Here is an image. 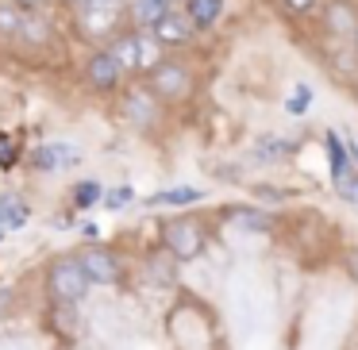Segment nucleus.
Masks as SVG:
<instances>
[{
  "label": "nucleus",
  "mask_w": 358,
  "mask_h": 350,
  "mask_svg": "<svg viewBox=\"0 0 358 350\" xmlns=\"http://www.w3.org/2000/svg\"><path fill=\"white\" fill-rule=\"evenodd\" d=\"M108 50L116 54V62L124 66V73H150L162 62V43L155 39V31H124L108 43Z\"/></svg>",
  "instance_id": "obj_1"
},
{
  "label": "nucleus",
  "mask_w": 358,
  "mask_h": 350,
  "mask_svg": "<svg viewBox=\"0 0 358 350\" xmlns=\"http://www.w3.org/2000/svg\"><path fill=\"white\" fill-rule=\"evenodd\" d=\"M162 247L178 265L196 262V258L208 250V231H204V224L193 216H173L162 224Z\"/></svg>",
  "instance_id": "obj_2"
},
{
  "label": "nucleus",
  "mask_w": 358,
  "mask_h": 350,
  "mask_svg": "<svg viewBox=\"0 0 358 350\" xmlns=\"http://www.w3.org/2000/svg\"><path fill=\"white\" fill-rule=\"evenodd\" d=\"M47 289L55 300L62 304H81L89 296V289H93V277L85 273V265H81L78 254H58L55 262L47 265Z\"/></svg>",
  "instance_id": "obj_3"
},
{
  "label": "nucleus",
  "mask_w": 358,
  "mask_h": 350,
  "mask_svg": "<svg viewBox=\"0 0 358 350\" xmlns=\"http://www.w3.org/2000/svg\"><path fill=\"white\" fill-rule=\"evenodd\" d=\"M147 89L162 104H178V101H185L189 89H193V73H189V66L178 62V58H162V62L147 73Z\"/></svg>",
  "instance_id": "obj_4"
},
{
  "label": "nucleus",
  "mask_w": 358,
  "mask_h": 350,
  "mask_svg": "<svg viewBox=\"0 0 358 350\" xmlns=\"http://www.w3.org/2000/svg\"><path fill=\"white\" fill-rule=\"evenodd\" d=\"M78 258H81V265H85V273L93 277V285H120V281H124V262H120L116 250L93 242V247H81Z\"/></svg>",
  "instance_id": "obj_5"
},
{
  "label": "nucleus",
  "mask_w": 358,
  "mask_h": 350,
  "mask_svg": "<svg viewBox=\"0 0 358 350\" xmlns=\"http://www.w3.org/2000/svg\"><path fill=\"white\" fill-rule=\"evenodd\" d=\"M120 112H124V119L131 127H139V131H150V127L158 124V112H162V101H158L155 93H150L147 85H135L124 93V101H120Z\"/></svg>",
  "instance_id": "obj_6"
},
{
  "label": "nucleus",
  "mask_w": 358,
  "mask_h": 350,
  "mask_svg": "<svg viewBox=\"0 0 358 350\" xmlns=\"http://www.w3.org/2000/svg\"><path fill=\"white\" fill-rule=\"evenodd\" d=\"M85 78H89V89H93V93H116L120 81H124V66H120L116 54L104 47V50H93V54H89Z\"/></svg>",
  "instance_id": "obj_7"
},
{
  "label": "nucleus",
  "mask_w": 358,
  "mask_h": 350,
  "mask_svg": "<svg viewBox=\"0 0 358 350\" xmlns=\"http://www.w3.org/2000/svg\"><path fill=\"white\" fill-rule=\"evenodd\" d=\"M320 20H324V31L335 43L358 39V4H350V0H327Z\"/></svg>",
  "instance_id": "obj_8"
},
{
  "label": "nucleus",
  "mask_w": 358,
  "mask_h": 350,
  "mask_svg": "<svg viewBox=\"0 0 358 350\" xmlns=\"http://www.w3.org/2000/svg\"><path fill=\"white\" fill-rule=\"evenodd\" d=\"M150 31H155V39L162 43L166 50H181V47H189V43L196 39V31H201V27L189 20L185 8H173L170 16H166L162 24H155Z\"/></svg>",
  "instance_id": "obj_9"
},
{
  "label": "nucleus",
  "mask_w": 358,
  "mask_h": 350,
  "mask_svg": "<svg viewBox=\"0 0 358 350\" xmlns=\"http://www.w3.org/2000/svg\"><path fill=\"white\" fill-rule=\"evenodd\" d=\"M81 162V150L73 143H43L39 150L31 154V166L39 173H58V170H70V166Z\"/></svg>",
  "instance_id": "obj_10"
},
{
  "label": "nucleus",
  "mask_w": 358,
  "mask_h": 350,
  "mask_svg": "<svg viewBox=\"0 0 358 350\" xmlns=\"http://www.w3.org/2000/svg\"><path fill=\"white\" fill-rule=\"evenodd\" d=\"M178 8V0H131V24L150 31L155 24H162L170 12Z\"/></svg>",
  "instance_id": "obj_11"
},
{
  "label": "nucleus",
  "mask_w": 358,
  "mask_h": 350,
  "mask_svg": "<svg viewBox=\"0 0 358 350\" xmlns=\"http://www.w3.org/2000/svg\"><path fill=\"white\" fill-rule=\"evenodd\" d=\"M331 173H335V189H339L343 200L358 204V162L355 158H339V162H331Z\"/></svg>",
  "instance_id": "obj_12"
},
{
  "label": "nucleus",
  "mask_w": 358,
  "mask_h": 350,
  "mask_svg": "<svg viewBox=\"0 0 358 350\" xmlns=\"http://www.w3.org/2000/svg\"><path fill=\"white\" fill-rule=\"evenodd\" d=\"M224 219H231L235 227H243V231H270V216H266L262 208H250V204H231V208H224Z\"/></svg>",
  "instance_id": "obj_13"
},
{
  "label": "nucleus",
  "mask_w": 358,
  "mask_h": 350,
  "mask_svg": "<svg viewBox=\"0 0 358 350\" xmlns=\"http://www.w3.org/2000/svg\"><path fill=\"white\" fill-rule=\"evenodd\" d=\"M289 150H293V147H289L285 139H278V135H258L255 147H250V154H255V162L273 166V162H285Z\"/></svg>",
  "instance_id": "obj_14"
},
{
  "label": "nucleus",
  "mask_w": 358,
  "mask_h": 350,
  "mask_svg": "<svg viewBox=\"0 0 358 350\" xmlns=\"http://www.w3.org/2000/svg\"><path fill=\"white\" fill-rule=\"evenodd\" d=\"M185 12L201 31H208V27L224 16V0H185Z\"/></svg>",
  "instance_id": "obj_15"
},
{
  "label": "nucleus",
  "mask_w": 358,
  "mask_h": 350,
  "mask_svg": "<svg viewBox=\"0 0 358 350\" xmlns=\"http://www.w3.org/2000/svg\"><path fill=\"white\" fill-rule=\"evenodd\" d=\"M0 224L4 227H24L27 224V204L20 196H0Z\"/></svg>",
  "instance_id": "obj_16"
},
{
  "label": "nucleus",
  "mask_w": 358,
  "mask_h": 350,
  "mask_svg": "<svg viewBox=\"0 0 358 350\" xmlns=\"http://www.w3.org/2000/svg\"><path fill=\"white\" fill-rule=\"evenodd\" d=\"M201 196H204L201 189L178 185V189H166V193H155V196H150V204H155V208H158V204H196Z\"/></svg>",
  "instance_id": "obj_17"
},
{
  "label": "nucleus",
  "mask_w": 358,
  "mask_h": 350,
  "mask_svg": "<svg viewBox=\"0 0 358 350\" xmlns=\"http://www.w3.org/2000/svg\"><path fill=\"white\" fill-rule=\"evenodd\" d=\"M20 35H24L27 43H47L50 24H47V20H39L35 12H27V8H24V27H20Z\"/></svg>",
  "instance_id": "obj_18"
},
{
  "label": "nucleus",
  "mask_w": 358,
  "mask_h": 350,
  "mask_svg": "<svg viewBox=\"0 0 358 350\" xmlns=\"http://www.w3.org/2000/svg\"><path fill=\"white\" fill-rule=\"evenodd\" d=\"M96 200H104V189L96 181H81L73 185V208H93Z\"/></svg>",
  "instance_id": "obj_19"
},
{
  "label": "nucleus",
  "mask_w": 358,
  "mask_h": 350,
  "mask_svg": "<svg viewBox=\"0 0 358 350\" xmlns=\"http://www.w3.org/2000/svg\"><path fill=\"white\" fill-rule=\"evenodd\" d=\"M24 27V8L20 4H0V35H20Z\"/></svg>",
  "instance_id": "obj_20"
},
{
  "label": "nucleus",
  "mask_w": 358,
  "mask_h": 350,
  "mask_svg": "<svg viewBox=\"0 0 358 350\" xmlns=\"http://www.w3.org/2000/svg\"><path fill=\"white\" fill-rule=\"evenodd\" d=\"M308 101H312V93H308V85H296V93H293V101H285V108H289V112H304V108H308Z\"/></svg>",
  "instance_id": "obj_21"
},
{
  "label": "nucleus",
  "mask_w": 358,
  "mask_h": 350,
  "mask_svg": "<svg viewBox=\"0 0 358 350\" xmlns=\"http://www.w3.org/2000/svg\"><path fill=\"white\" fill-rule=\"evenodd\" d=\"M281 4H285L293 16H308V12L316 8V0H281Z\"/></svg>",
  "instance_id": "obj_22"
},
{
  "label": "nucleus",
  "mask_w": 358,
  "mask_h": 350,
  "mask_svg": "<svg viewBox=\"0 0 358 350\" xmlns=\"http://www.w3.org/2000/svg\"><path fill=\"white\" fill-rule=\"evenodd\" d=\"M127 200H131V189H127V185H120L116 193L104 196V204H108V208H120V204H127Z\"/></svg>",
  "instance_id": "obj_23"
},
{
  "label": "nucleus",
  "mask_w": 358,
  "mask_h": 350,
  "mask_svg": "<svg viewBox=\"0 0 358 350\" xmlns=\"http://www.w3.org/2000/svg\"><path fill=\"white\" fill-rule=\"evenodd\" d=\"M12 304H16V296H12V289H0V316H8Z\"/></svg>",
  "instance_id": "obj_24"
},
{
  "label": "nucleus",
  "mask_w": 358,
  "mask_h": 350,
  "mask_svg": "<svg viewBox=\"0 0 358 350\" xmlns=\"http://www.w3.org/2000/svg\"><path fill=\"white\" fill-rule=\"evenodd\" d=\"M12 4H20V8H27V12H39V8H47V4H55V0H12Z\"/></svg>",
  "instance_id": "obj_25"
},
{
  "label": "nucleus",
  "mask_w": 358,
  "mask_h": 350,
  "mask_svg": "<svg viewBox=\"0 0 358 350\" xmlns=\"http://www.w3.org/2000/svg\"><path fill=\"white\" fill-rule=\"evenodd\" d=\"M73 4H78V8H81V4H89V0H73Z\"/></svg>",
  "instance_id": "obj_26"
},
{
  "label": "nucleus",
  "mask_w": 358,
  "mask_h": 350,
  "mask_svg": "<svg viewBox=\"0 0 358 350\" xmlns=\"http://www.w3.org/2000/svg\"><path fill=\"white\" fill-rule=\"evenodd\" d=\"M350 150H355V154H358V143H350Z\"/></svg>",
  "instance_id": "obj_27"
},
{
  "label": "nucleus",
  "mask_w": 358,
  "mask_h": 350,
  "mask_svg": "<svg viewBox=\"0 0 358 350\" xmlns=\"http://www.w3.org/2000/svg\"><path fill=\"white\" fill-rule=\"evenodd\" d=\"M355 50H358V39H355Z\"/></svg>",
  "instance_id": "obj_28"
}]
</instances>
